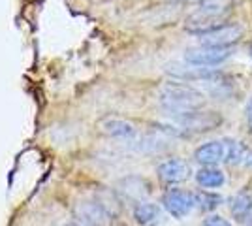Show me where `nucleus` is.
Returning a JSON list of instances; mask_svg holds the SVG:
<instances>
[{"instance_id": "obj_13", "label": "nucleus", "mask_w": 252, "mask_h": 226, "mask_svg": "<svg viewBox=\"0 0 252 226\" xmlns=\"http://www.w3.org/2000/svg\"><path fill=\"white\" fill-rule=\"evenodd\" d=\"M196 181L201 187H207V189H215V187H220L224 183V173L219 170H209V168H203L196 173Z\"/></svg>"}, {"instance_id": "obj_6", "label": "nucleus", "mask_w": 252, "mask_h": 226, "mask_svg": "<svg viewBox=\"0 0 252 226\" xmlns=\"http://www.w3.org/2000/svg\"><path fill=\"white\" fill-rule=\"evenodd\" d=\"M241 34L243 31L237 25H224L211 32L201 34L200 42L201 45H209V47H230L231 43H235L241 38Z\"/></svg>"}, {"instance_id": "obj_11", "label": "nucleus", "mask_w": 252, "mask_h": 226, "mask_svg": "<svg viewBox=\"0 0 252 226\" xmlns=\"http://www.w3.org/2000/svg\"><path fill=\"white\" fill-rule=\"evenodd\" d=\"M158 215H160L158 205L149 204V202H139L136 205V209H134V217H136V221L139 225H151V223L157 221Z\"/></svg>"}, {"instance_id": "obj_17", "label": "nucleus", "mask_w": 252, "mask_h": 226, "mask_svg": "<svg viewBox=\"0 0 252 226\" xmlns=\"http://www.w3.org/2000/svg\"><path fill=\"white\" fill-rule=\"evenodd\" d=\"M247 121H249V127L252 129V98L249 102V106H247Z\"/></svg>"}, {"instance_id": "obj_14", "label": "nucleus", "mask_w": 252, "mask_h": 226, "mask_svg": "<svg viewBox=\"0 0 252 226\" xmlns=\"http://www.w3.org/2000/svg\"><path fill=\"white\" fill-rule=\"evenodd\" d=\"M224 149H226V161L230 164H239L247 157V151L239 141L224 140Z\"/></svg>"}, {"instance_id": "obj_12", "label": "nucleus", "mask_w": 252, "mask_h": 226, "mask_svg": "<svg viewBox=\"0 0 252 226\" xmlns=\"http://www.w3.org/2000/svg\"><path fill=\"white\" fill-rule=\"evenodd\" d=\"M251 211H252V200L249 194L239 193L231 200V213H233V217L237 221H245Z\"/></svg>"}, {"instance_id": "obj_16", "label": "nucleus", "mask_w": 252, "mask_h": 226, "mask_svg": "<svg viewBox=\"0 0 252 226\" xmlns=\"http://www.w3.org/2000/svg\"><path fill=\"white\" fill-rule=\"evenodd\" d=\"M203 226H231V225L228 223V221H224L222 217L213 215V217H209V219H205Z\"/></svg>"}, {"instance_id": "obj_18", "label": "nucleus", "mask_w": 252, "mask_h": 226, "mask_svg": "<svg viewBox=\"0 0 252 226\" xmlns=\"http://www.w3.org/2000/svg\"><path fill=\"white\" fill-rule=\"evenodd\" d=\"M68 226H81V225H77V223H72V225H68Z\"/></svg>"}, {"instance_id": "obj_4", "label": "nucleus", "mask_w": 252, "mask_h": 226, "mask_svg": "<svg viewBox=\"0 0 252 226\" xmlns=\"http://www.w3.org/2000/svg\"><path fill=\"white\" fill-rule=\"evenodd\" d=\"M231 55L230 47H209V45H201L196 49H189L185 53V61L192 66H213L224 63Z\"/></svg>"}, {"instance_id": "obj_2", "label": "nucleus", "mask_w": 252, "mask_h": 226, "mask_svg": "<svg viewBox=\"0 0 252 226\" xmlns=\"http://www.w3.org/2000/svg\"><path fill=\"white\" fill-rule=\"evenodd\" d=\"M230 13V8L224 6L222 2H217V0H207L201 8L194 11L187 19V31L192 34H205L211 32L219 27H224V21Z\"/></svg>"}, {"instance_id": "obj_9", "label": "nucleus", "mask_w": 252, "mask_h": 226, "mask_svg": "<svg viewBox=\"0 0 252 226\" xmlns=\"http://www.w3.org/2000/svg\"><path fill=\"white\" fill-rule=\"evenodd\" d=\"M177 121L183 129L189 130H213L222 123V117L217 113H187V115H177Z\"/></svg>"}, {"instance_id": "obj_10", "label": "nucleus", "mask_w": 252, "mask_h": 226, "mask_svg": "<svg viewBox=\"0 0 252 226\" xmlns=\"http://www.w3.org/2000/svg\"><path fill=\"white\" fill-rule=\"evenodd\" d=\"M196 161L200 164H217L220 161H226V149H224V141H209L205 145H201L196 149Z\"/></svg>"}, {"instance_id": "obj_5", "label": "nucleus", "mask_w": 252, "mask_h": 226, "mask_svg": "<svg viewBox=\"0 0 252 226\" xmlns=\"http://www.w3.org/2000/svg\"><path fill=\"white\" fill-rule=\"evenodd\" d=\"M194 205H196V196L185 193V191H179V189H173L164 196V207L168 209L169 215H173L175 219H183L185 215H189Z\"/></svg>"}, {"instance_id": "obj_8", "label": "nucleus", "mask_w": 252, "mask_h": 226, "mask_svg": "<svg viewBox=\"0 0 252 226\" xmlns=\"http://www.w3.org/2000/svg\"><path fill=\"white\" fill-rule=\"evenodd\" d=\"M98 127H100V130L104 132L105 136H109V138L128 140V138L136 136V127H134L130 121L121 119V117H111V115H109V117H104L98 123Z\"/></svg>"}, {"instance_id": "obj_1", "label": "nucleus", "mask_w": 252, "mask_h": 226, "mask_svg": "<svg viewBox=\"0 0 252 226\" xmlns=\"http://www.w3.org/2000/svg\"><path fill=\"white\" fill-rule=\"evenodd\" d=\"M158 102L173 115H187L205 106V95L190 85L166 83L158 91Z\"/></svg>"}, {"instance_id": "obj_3", "label": "nucleus", "mask_w": 252, "mask_h": 226, "mask_svg": "<svg viewBox=\"0 0 252 226\" xmlns=\"http://www.w3.org/2000/svg\"><path fill=\"white\" fill-rule=\"evenodd\" d=\"M74 217L81 226H109L111 213L100 200H83L75 205Z\"/></svg>"}, {"instance_id": "obj_15", "label": "nucleus", "mask_w": 252, "mask_h": 226, "mask_svg": "<svg viewBox=\"0 0 252 226\" xmlns=\"http://www.w3.org/2000/svg\"><path fill=\"white\" fill-rule=\"evenodd\" d=\"M222 202L220 196L217 194H209V193H200L196 196V204L200 205L203 211H211L215 207H219V204Z\"/></svg>"}, {"instance_id": "obj_7", "label": "nucleus", "mask_w": 252, "mask_h": 226, "mask_svg": "<svg viewBox=\"0 0 252 226\" xmlns=\"http://www.w3.org/2000/svg\"><path fill=\"white\" fill-rule=\"evenodd\" d=\"M190 168L189 164L181 159H169V161H164L160 166H158V177L160 181L168 185H175L181 183L189 177Z\"/></svg>"}, {"instance_id": "obj_19", "label": "nucleus", "mask_w": 252, "mask_h": 226, "mask_svg": "<svg viewBox=\"0 0 252 226\" xmlns=\"http://www.w3.org/2000/svg\"><path fill=\"white\" fill-rule=\"evenodd\" d=\"M251 53H252V47H251Z\"/></svg>"}]
</instances>
